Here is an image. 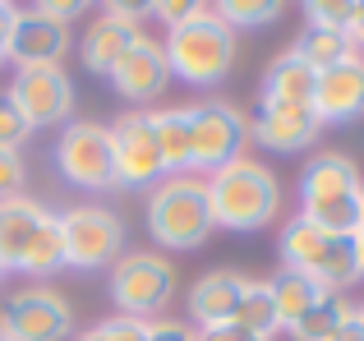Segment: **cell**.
<instances>
[{
    "instance_id": "9",
    "label": "cell",
    "mask_w": 364,
    "mask_h": 341,
    "mask_svg": "<svg viewBox=\"0 0 364 341\" xmlns=\"http://www.w3.org/2000/svg\"><path fill=\"white\" fill-rule=\"evenodd\" d=\"M0 332L9 341H70L79 328H74L70 300L55 286L33 281L0 300Z\"/></svg>"
},
{
    "instance_id": "29",
    "label": "cell",
    "mask_w": 364,
    "mask_h": 341,
    "mask_svg": "<svg viewBox=\"0 0 364 341\" xmlns=\"http://www.w3.org/2000/svg\"><path fill=\"white\" fill-rule=\"evenodd\" d=\"M28 139H33V129H28L23 111H18V107H14V97L0 88V148H18V153H23Z\"/></svg>"
},
{
    "instance_id": "34",
    "label": "cell",
    "mask_w": 364,
    "mask_h": 341,
    "mask_svg": "<svg viewBox=\"0 0 364 341\" xmlns=\"http://www.w3.org/2000/svg\"><path fill=\"white\" fill-rule=\"evenodd\" d=\"M198 341H267V337L240 332V328H235V323H226V328H213V332H198Z\"/></svg>"
},
{
    "instance_id": "22",
    "label": "cell",
    "mask_w": 364,
    "mask_h": 341,
    "mask_svg": "<svg viewBox=\"0 0 364 341\" xmlns=\"http://www.w3.org/2000/svg\"><path fill=\"white\" fill-rule=\"evenodd\" d=\"M231 323L240 328V332H254V337H267V341L282 332V318H277V300H272L267 277H249L245 281V296H240V305H235Z\"/></svg>"
},
{
    "instance_id": "1",
    "label": "cell",
    "mask_w": 364,
    "mask_h": 341,
    "mask_svg": "<svg viewBox=\"0 0 364 341\" xmlns=\"http://www.w3.org/2000/svg\"><path fill=\"white\" fill-rule=\"evenodd\" d=\"M161 51H166L171 79L189 83V88H217L235 70L240 42H235V28L222 18V5L194 0V14L180 28H166Z\"/></svg>"
},
{
    "instance_id": "13",
    "label": "cell",
    "mask_w": 364,
    "mask_h": 341,
    "mask_svg": "<svg viewBox=\"0 0 364 341\" xmlns=\"http://www.w3.org/2000/svg\"><path fill=\"white\" fill-rule=\"evenodd\" d=\"M152 18V5H107L92 14V23L79 37V60L92 74H111L124 60L134 42L143 37V23Z\"/></svg>"
},
{
    "instance_id": "26",
    "label": "cell",
    "mask_w": 364,
    "mask_h": 341,
    "mask_svg": "<svg viewBox=\"0 0 364 341\" xmlns=\"http://www.w3.org/2000/svg\"><path fill=\"white\" fill-rule=\"evenodd\" d=\"M286 14V5L277 0H222V18L240 33V28H267Z\"/></svg>"
},
{
    "instance_id": "12",
    "label": "cell",
    "mask_w": 364,
    "mask_h": 341,
    "mask_svg": "<svg viewBox=\"0 0 364 341\" xmlns=\"http://www.w3.org/2000/svg\"><path fill=\"white\" fill-rule=\"evenodd\" d=\"M9 97L23 111L28 129H65L74 116V79L60 65H42V70H18L9 83Z\"/></svg>"
},
{
    "instance_id": "8",
    "label": "cell",
    "mask_w": 364,
    "mask_h": 341,
    "mask_svg": "<svg viewBox=\"0 0 364 341\" xmlns=\"http://www.w3.org/2000/svg\"><path fill=\"white\" fill-rule=\"evenodd\" d=\"M60 240H65V268L74 272H111V263L124 254V217L107 203H79L60 212Z\"/></svg>"
},
{
    "instance_id": "33",
    "label": "cell",
    "mask_w": 364,
    "mask_h": 341,
    "mask_svg": "<svg viewBox=\"0 0 364 341\" xmlns=\"http://www.w3.org/2000/svg\"><path fill=\"white\" fill-rule=\"evenodd\" d=\"M14 23H18V5L0 0V60L9 55V37H14Z\"/></svg>"
},
{
    "instance_id": "27",
    "label": "cell",
    "mask_w": 364,
    "mask_h": 341,
    "mask_svg": "<svg viewBox=\"0 0 364 341\" xmlns=\"http://www.w3.org/2000/svg\"><path fill=\"white\" fill-rule=\"evenodd\" d=\"M70 341H148V323L111 314V318H102V323H92V328H79Z\"/></svg>"
},
{
    "instance_id": "25",
    "label": "cell",
    "mask_w": 364,
    "mask_h": 341,
    "mask_svg": "<svg viewBox=\"0 0 364 341\" xmlns=\"http://www.w3.org/2000/svg\"><path fill=\"white\" fill-rule=\"evenodd\" d=\"M350 309H355V305H350L346 296H337V291H323L318 305H314L295 328H286V332H291V341H332V337H337V328L350 318Z\"/></svg>"
},
{
    "instance_id": "17",
    "label": "cell",
    "mask_w": 364,
    "mask_h": 341,
    "mask_svg": "<svg viewBox=\"0 0 364 341\" xmlns=\"http://www.w3.org/2000/svg\"><path fill=\"white\" fill-rule=\"evenodd\" d=\"M314 111H318L323 125H350V120L364 116V55L360 51L318 74Z\"/></svg>"
},
{
    "instance_id": "35",
    "label": "cell",
    "mask_w": 364,
    "mask_h": 341,
    "mask_svg": "<svg viewBox=\"0 0 364 341\" xmlns=\"http://www.w3.org/2000/svg\"><path fill=\"white\" fill-rule=\"evenodd\" d=\"M332 341H364V318H360V309H350V318L337 328V337Z\"/></svg>"
},
{
    "instance_id": "42",
    "label": "cell",
    "mask_w": 364,
    "mask_h": 341,
    "mask_svg": "<svg viewBox=\"0 0 364 341\" xmlns=\"http://www.w3.org/2000/svg\"><path fill=\"white\" fill-rule=\"evenodd\" d=\"M360 231H364V226H360Z\"/></svg>"
},
{
    "instance_id": "24",
    "label": "cell",
    "mask_w": 364,
    "mask_h": 341,
    "mask_svg": "<svg viewBox=\"0 0 364 341\" xmlns=\"http://www.w3.org/2000/svg\"><path fill=\"white\" fill-rule=\"evenodd\" d=\"M291 51L300 55L309 70H332V65H341L346 55H355V42H350L346 33H328V28H300V37L291 42Z\"/></svg>"
},
{
    "instance_id": "14",
    "label": "cell",
    "mask_w": 364,
    "mask_h": 341,
    "mask_svg": "<svg viewBox=\"0 0 364 341\" xmlns=\"http://www.w3.org/2000/svg\"><path fill=\"white\" fill-rule=\"evenodd\" d=\"M70 46H74L70 23L46 0H37V5H18V23L5 60H14L18 70H42V65H60L70 55Z\"/></svg>"
},
{
    "instance_id": "21",
    "label": "cell",
    "mask_w": 364,
    "mask_h": 341,
    "mask_svg": "<svg viewBox=\"0 0 364 341\" xmlns=\"http://www.w3.org/2000/svg\"><path fill=\"white\" fill-rule=\"evenodd\" d=\"M148 116H152V134H157L166 175H194V162H189V107H157Z\"/></svg>"
},
{
    "instance_id": "11",
    "label": "cell",
    "mask_w": 364,
    "mask_h": 341,
    "mask_svg": "<svg viewBox=\"0 0 364 341\" xmlns=\"http://www.w3.org/2000/svg\"><path fill=\"white\" fill-rule=\"evenodd\" d=\"M55 166L79 189H111L116 166H111V129L102 120H70L55 139Z\"/></svg>"
},
{
    "instance_id": "28",
    "label": "cell",
    "mask_w": 364,
    "mask_h": 341,
    "mask_svg": "<svg viewBox=\"0 0 364 341\" xmlns=\"http://www.w3.org/2000/svg\"><path fill=\"white\" fill-rule=\"evenodd\" d=\"M309 28H328V33H350V18H355V0H314L304 9Z\"/></svg>"
},
{
    "instance_id": "4",
    "label": "cell",
    "mask_w": 364,
    "mask_h": 341,
    "mask_svg": "<svg viewBox=\"0 0 364 341\" xmlns=\"http://www.w3.org/2000/svg\"><path fill=\"white\" fill-rule=\"evenodd\" d=\"M152 244L161 249H203L213 240V203H208V180L203 175H166L148 189L143 203Z\"/></svg>"
},
{
    "instance_id": "30",
    "label": "cell",
    "mask_w": 364,
    "mask_h": 341,
    "mask_svg": "<svg viewBox=\"0 0 364 341\" xmlns=\"http://www.w3.org/2000/svg\"><path fill=\"white\" fill-rule=\"evenodd\" d=\"M23 180H28L23 153H18V148H0V198L23 194Z\"/></svg>"
},
{
    "instance_id": "2",
    "label": "cell",
    "mask_w": 364,
    "mask_h": 341,
    "mask_svg": "<svg viewBox=\"0 0 364 341\" xmlns=\"http://www.w3.org/2000/svg\"><path fill=\"white\" fill-rule=\"evenodd\" d=\"M300 217L332 235H360L364 175L346 153H314L300 170Z\"/></svg>"
},
{
    "instance_id": "23",
    "label": "cell",
    "mask_w": 364,
    "mask_h": 341,
    "mask_svg": "<svg viewBox=\"0 0 364 341\" xmlns=\"http://www.w3.org/2000/svg\"><path fill=\"white\" fill-rule=\"evenodd\" d=\"M267 286H272V300H277V318H282V332L286 328H295L304 314H309L314 305H318L323 291L314 286L309 277H300V272H277V277H267Z\"/></svg>"
},
{
    "instance_id": "19",
    "label": "cell",
    "mask_w": 364,
    "mask_h": 341,
    "mask_svg": "<svg viewBox=\"0 0 364 341\" xmlns=\"http://www.w3.org/2000/svg\"><path fill=\"white\" fill-rule=\"evenodd\" d=\"M51 217L55 212L46 203H37L33 194L0 198V268H5V277H9V272H18V263H23L33 235L42 231Z\"/></svg>"
},
{
    "instance_id": "31",
    "label": "cell",
    "mask_w": 364,
    "mask_h": 341,
    "mask_svg": "<svg viewBox=\"0 0 364 341\" xmlns=\"http://www.w3.org/2000/svg\"><path fill=\"white\" fill-rule=\"evenodd\" d=\"M148 341H198V328H189L185 318H152Z\"/></svg>"
},
{
    "instance_id": "15",
    "label": "cell",
    "mask_w": 364,
    "mask_h": 341,
    "mask_svg": "<svg viewBox=\"0 0 364 341\" xmlns=\"http://www.w3.org/2000/svg\"><path fill=\"white\" fill-rule=\"evenodd\" d=\"M107 79H111V88H116L124 102H134V111H148V102L166 97V88H171V65H166L161 42L143 33Z\"/></svg>"
},
{
    "instance_id": "3",
    "label": "cell",
    "mask_w": 364,
    "mask_h": 341,
    "mask_svg": "<svg viewBox=\"0 0 364 341\" xmlns=\"http://www.w3.org/2000/svg\"><path fill=\"white\" fill-rule=\"evenodd\" d=\"M282 180L267 162L254 157H235L217 175H208V203H213V222L222 231H263L282 212Z\"/></svg>"
},
{
    "instance_id": "32",
    "label": "cell",
    "mask_w": 364,
    "mask_h": 341,
    "mask_svg": "<svg viewBox=\"0 0 364 341\" xmlns=\"http://www.w3.org/2000/svg\"><path fill=\"white\" fill-rule=\"evenodd\" d=\"M189 14H194V0H180V5H176V0H166V5H152V18H161L166 28H180Z\"/></svg>"
},
{
    "instance_id": "37",
    "label": "cell",
    "mask_w": 364,
    "mask_h": 341,
    "mask_svg": "<svg viewBox=\"0 0 364 341\" xmlns=\"http://www.w3.org/2000/svg\"><path fill=\"white\" fill-rule=\"evenodd\" d=\"M355 249H360V272H364V231L355 235Z\"/></svg>"
},
{
    "instance_id": "6",
    "label": "cell",
    "mask_w": 364,
    "mask_h": 341,
    "mask_svg": "<svg viewBox=\"0 0 364 341\" xmlns=\"http://www.w3.org/2000/svg\"><path fill=\"white\" fill-rule=\"evenodd\" d=\"M107 291L116 300V314L139 318V323H152L171 309L180 291L176 263L157 249H124L107 272Z\"/></svg>"
},
{
    "instance_id": "39",
    "label": "cell",
    "mask_w": 364,
    "mask_h": 341,
    "mask_svg": "<svg viewBox=\"0 0 364 341\" xmlns=\"http://www.w3.org/2000/svg\"><path fill=\"white\" fill-rule=\"evenodd\" d=\"M355 309H360V318H364V305H355Z\"/></svg>"
},
{
    "instance_id": "40",
    "label": "cell",
    "mask_w": 364,
    "mask_h": 341,
    "mask_svg": "<svg viewBox=\"0 0 364 341\" xmlns=\"http://www.w3.org/2000/svg\"><path fill=\"white\" fill-rule=\"evenodd\" d=\"M0 341H9V337H5V332H0Z\"/></svg>"
},
{
    "instance_id": "5",
    "label": "cell",
    "mask_w": 364,
    "mask_h": 341,
    "mask_svg": "<svg viewBox=\"0 0 364 341\" xmlns=\"http://www.w3.org/2000/svg\"><path fill=\"white\" fill-rule=\"evenodd\" d=\"M277 249H282V268L286 272L309 277L318 291H337V296H346V291L364 277L355 235H332V231H323V226L304 222L300 212L282 226Z\"/></svg>"
},
{
    "instance_id": "7",
    "label": "cell",
    "mask_w": 364,
    "mask_h": 341,
    "mask_svg": "<svg viewBox=\"0 0 364 341\" xmlns=\"http://www.w3.org/2000/svg\"><path fill=\"white\" fill-rule=\"evenodd\" d=\"M249 139V116L226 97H208L189 107V162L194 175H217L222 166H231L235 157H245Z\"/></svg>"
},
{
    "instance_id": "20",
    "label": "cell",
    "mask_w": 364,
    "mask_h": 341,
    "mask_svg": "<svg viewBox=\"0 0 364 341\" xmlns=\"http://www.w3.org/2000/svg\"><path fill=\"white\" fill-rule=\"evenodd\" d=\"M314 88H318V70H309L295 51H282L267 65L258 97L263 107H314Z\"/></svg>"
},
{
    "instance_id": "10",
    "label": "cell",
    "mask_w": 364,
    "mask_h": 341,
    "mask_svg": "<svg viewBox=\"0 0 364 341\" xmlns=\"http://www.w3.org/2000/svg\"><path fill=\"white\" fill-rule=\"evenodd\" d=\"M111 166H116V185L124 189H152L157 180H166L161 166V148L152 134V116L148 111H124L111 120Z\"/></svg>"
},
{
    "instance_id": "16",
    "label": "cell",
    "mask_w": 364,
    "mask_h": 341,
    "mask_svg": "<svg viewBox=\"0 0 364 341\" xmlns=\"http://www.w3.org/2000/svg\"><path fill=\"white\" fill-rule=\"evenodd\" d=\"M245 272L235 268H213L185 291V323L198 328V332H213V328H226L235 318V305L245 296Z\"/></svg>"
},
{
    "instance_id": "41",
    "label": "cell",
    "mask_w": 364,
    "mask_h": 341,
    "mask_svg": "<svg viewBox=\"0 0 364 341\" xmlns=\"http://www.w3.org/2000/svg\"><path fill=\"white\" fill-rule=\"evenodd\" d=\"M0 70H5V60H0Z\"/></svg>"
},
{
    "instance_id": "18",
    "label": "cell",
    "mask_w": 364,
    "mask_h": 341,
    "mask_svg": "<svg viewBox=\"0 0 364 341\" xmlns=\"http://www.w3.org/2000/svg\"><path fill=\"white\" fill-rule=\"evenodd\" d=\"M323 120L314 107H258V116L249 120V139L272 153H300L323 134Z\"/></svg>"
},
{
    "instance_id": "38",
    "label": "cell",
    "mask_w": 364,
    "mask_h": 341,
    "mask_svg": "<svg viewBox=\"0 0 364 341\" xmlns=\"http://www.w3.org/2000/svg\"><path fill=\"white\" fill-rule=\"evenodd\" d=\"M0 286H5V268H0Z\"/></svg>"
},
{
    "instance_id": "36",
    "label": "cell",
    "mask_w": 364,
    "mask_h": 341,
    "mask_svg": "<svg viewBox=\"0 0 364 341\" xmlns=\"http://www.w3.org/2000/svg\"><path fill=\"white\" fill-rule=\"evenodd\" d=\"M350 42H355V51L364 55V0H355V18H350Z\"/></svg>"
}]
</instances>
